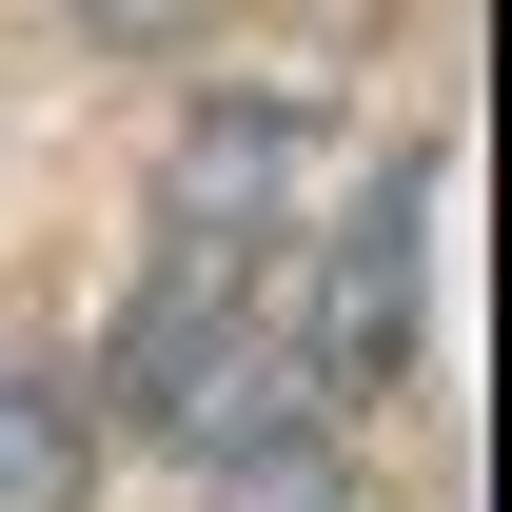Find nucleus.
I'll list each match as a JSON object with an SVG mask.
<instances>
[{
	"instance_id": "nucleus-1",
	"label": "nucleus",
	"mask_w": 512,
	"mask_h": 512,
	"mask_svg": "<svg viewBox=\"0 0 512 512\" xmlns=\"http://www.w3.org/2000/svg\"><path fill=\"white\" fill-rule=\"evenodd\" d=\"M414 316H434V178L394 158V178L355 197V217H335V276H316V355H296V375H316L335 414H355V394H394V375H414Z\"/></svg>"
},
{
	"instance_id": "nucleus-2",
	"label": "nucleus",
	"mask_w": 512,
	"mask_h": 512,
	"mask_svg": "<svg viewBox=\"0 0 512 512\" xmlns=\"http://www.w3.org/2000/svg\"><path fill=\"white\" fill-rule=\"evenodd\" d=\"M99 493V394L60 355H0V512H79Z\"/></svg>"
},
{
	"instance_id": "nucleus-3",
	"label": "nucleus",
	"mask_w": 512,
	"mask_h": 512,
	"mask_svg": "<svg viewBox=\"0 0 512 512\" xmlns=\"http://www.w3.org/2000/svg\"><path fill=\"white\" fill-rule=\"evenodd\" d=\"M217 512H355V473L316 434H256V453H217Z\"/></svg>"
}]
</instances>
